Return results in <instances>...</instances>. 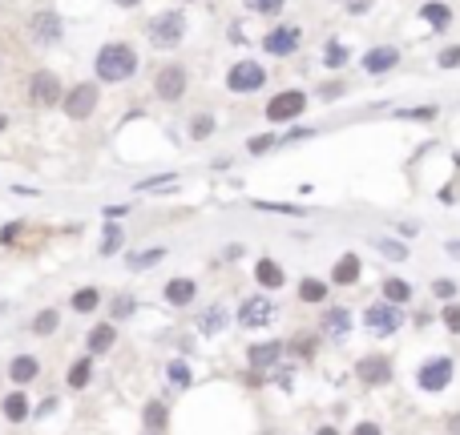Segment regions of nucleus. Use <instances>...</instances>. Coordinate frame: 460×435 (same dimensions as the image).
Masks as SVG:
<instances>
[{
    "label": "nucleus",
    "mask_w": 460,
    "mask_h": 435,
    "mask_svg": "<svg viewBox=\"0 0 460 435\" xmlns=\"http://www.w3.org/2000/svg\"><path fill=\"white\" fill-rule=\"evenodd\" d=\"M137 73V53L129 45H105L97 53V77L101 81H129Z\"/></svg>",
    "instance_id": "nucleus-1"
},
{
    "label": "nucleus",
    "mask_w": 460,
    "mask_h": 435,
    "mask_svg": "<svg viewBox=\"0 0 460 435\" xmlns=\"http://www.w3.org/2000/svg\"><path fill=\"white\" fill-rule=\"evenodd\" d=\"M182 37H186L182 13H162L154 25H149V40H154L158 49H174V45H182Z\"/></svg>",
    "instance_id": "nucleus-2"
},
{
    "label": "nucleus",
    "mask_w": 460,
    "mask_h": 435,
    "mask_svg": "<svg viewBox=\"0 0 460 435\" xmlns=\"http://www.w3.org/2000/svg\"><path fill=\"white\" fill-rule=\"evenodd\" d=\"M97 101H101V93H97V85L93 81H85V85H73L69 93H65V113L73 117V121H85L89 113L97 109Z\"/></svg>",
    "instance_id": "nucleus-3"
},
{
    "label": "nucleus",
    "mask_w": 460,
    "mask_h": 435,
    "mask_svg": "<svg viewBox=\"0 0 460 435\" xmlns=\"http://www.w3.org/2000/svg\"><path fill=\"white\" fill-rule=\"evenodd\" d=\"M262 81H267V69L259 61H238L226 73V85L235 89V93H255V89H262Z\"/></svg>",
    "instance_id": "nucleus-4"
},
{
    "label": "nucleus",
    "mask_w": 460,
    "mask_h": 435,
    "mask_svg": "<svg viewBox=\"0 0 460 435\" xmlns=\"http://www.w3.org/2000/svg\"><path fill=\"white\" fill-rule=\"evenodd\" d=\"M28 33H33L37 45H57V40L65 37V25L53 9H41V13H33V21H28Z\"/></svg>",
    "instance_id": "nucleus-5"
},
{
    "label": "nucleus",
    "mask_w": 460,
    "mask_h": 435,
    "mask_svg": "<svg viewBox=\"0 0 460 435\" xmlns=\"http://www.w3.org/2000/svg\"><path fill=\"white\" fill-rule=\"evenodd\" d=\"M303 109H307V97H303L299 89H287V93L271 97V105H267V117H271V121H295Z\"/></svg>",
    "instance_id": "nucleus-6"
},
{
    "label": "nucleus",
    "mask_w": 460,
    "mask_h": 435,
    "mask_svg": "<svg viewBox=\"0 0 460 435\" xmlns=\"http://www.w3.org/2000/svg\"><path fill=\"white\" fill-rule=\"evenodd\" d=\"M363 326H368L372 335H392V331H400V311L392 302H375V307L363 311Z\"/></svg>",
    "instance_id": "nucleus-7"
},
{
    "label": "nucleus",
    "mask_w": 460,
    "mask_h": 435,
    "mask_svg": "<svg viewBox=\"0 0 460 435\" xmlns=\"http://www.w3.org/2000/svg\"><path fill=\"white\" fill-rule=\"evenodd\" d=\"M154 89H158L162 101H178L186 93V69L182 65H166L162 73H158V81H154Z\"/></svg>",
    "instance_id": "nucleus-8"
},
{
    "label": "nucleus",
    "mask_w": 460,
    "mask_h": 435,
    "mask_svg": "<svg viewBox=\"0 0 460 435\" xmlns=\"http://www.w3.org/2000/svg\"><path fill=\"white\" fill-rule=\"evenodd\" d=\"M262 49L271 53V57H287V53H295V49H299V28H295V25L271 28V33L262 37Z\"/></svg>",
    "instance_id": "nucleus-9"
},
{
    "label": "nucleus",
    "mask_w": 460,
    "mask_h": 435,
    "mask_svg": "<svg viewBox=\"0 0 460 435\" xmlns=\"http://www.w3.org/2000/svg\"><path fill=\"white\" fill-rule=\"evenodd\" d=\"M452 383V359H432L420 367V387L424 391H444Z\"/></svg>",
    "instance_id": "nucleus-10"
},
{
    "label": "nucleus",
    "mask_w": 460,
    "mask_h": 435,
    "mask_svg": "<svg viewBox=\"0 0 460 435\" xmlns=\"http://www.w3.org/2000/svg\"><path fill=\"white\" fill-rule=\"evenodd\" d=\"M271 319H274V302L271 299H250V302H242V311H238V323L247 326V331L267 326Z\"/></svg>",
    "instance_id": "nucleus-11"
},
{
    "label": "nucleus",
    "mask_w": 460,
    "mask_h": 435,
    "mask_svg": "<svg viewBox=\"0 0 460 435\" xmlns=\"http://www.w3.org/2000/svg\"><path fill=\"white\" fill-rule=\"evenodd\" d=\"M28 93H33L37 105H61V81H57V73H37Z\"/></svg>",
    "instance_id": "nucleus-12"
},
{
    "label": "nucleus",
    "mask_w": 460,
    "mask_h": 435,
    "mask_svg": "<svg viewBox=\"0 0 460 435\" xmlns=\"http://www.w3.org/2000/svg\"><path fill=\"white\" fill-rule=\"evenodd\" d=\"M400 65V49L396 45H380V49H372V53H363V69H368V73H392V69H396Z\"/></svg>",
    "instance_id": "nucleus-13"
},
{
    "label": "nucleus",
    "mask_w": 460,
    "mask_h": 435,
    "mask_svg": "<svg viewBox=\"0 0 460 435\" xmlns=\"http://www.w3.org/2000/svg\"><path fill=\"white\" fill-rule=\"evenodd\" d=\"M355 375H360L363 383L380 387V383H387V379H392V363H387L384 355H368V359H360V367H355Z\"/></svg>",
    "instance_id": "nucleus-14"
},
{
    "label": "nucleus",
    "mask_w": 460,
    "mask_h": 435,
    "mask_svg": "<svg viewBox=\"0 0 460 435\" xmlns=\"http://www.w3.org/2000/svg\"><path fill=\"white\" fill-rule=\"evenodd\" d=\"M331 278H336L339 286H351L355 278H360V258H355V254H343V258L336 262V270H331Z\"/></svg>",
    "instance_id": "nucleus-15"
},
{
    "label": "nucleus",
    "mask_w": 460,
    "mask_h": 435,
    "mask_svg": "<svg viewBox=\"0 0 460 435\" xmlns=\"http://www.w3.org/2000/svg\"><path fill=\"white\" fill-rule=\"evenodd\" d=\"M166 299L174 302V307H186V302L194 299V282H190V278H170V282H166Z\"/></svg>",
    "instance_id": "nucleus-16"
},
{
    "label": "nucleus",
    "mask_w": 460,
    "mask_h": 435,
    "mask_svg": "<svg viewBox=\"0 0 460 435\" xmlns=\"http://www.w3.org/2000/svg\"><path fill=\"white\" fill-rule=\"evenodd\" d=\"M113 338H117V331H113L109 323L93 326V331H89V355H105V351L113 347Z\"/></svg>",
    "instance_id": "nucleus-17"
},
{
    "label": "nucleus",
    "mask_w": 460,
    "mask_h": 435,
    "mask_svg": "<svg viewBox=\"0 0 460 435\" xmlns=\"http://www.w3.org/2000/svg\"><path fill=\"white\" fill-rule=\"evenodd\" d=\"M348 326H351V314L343 311V307H336V311H327V314H323V331H327V335L343 338V335H348Z\"/></svg>",
    "instance_id": "nucleus-18"
},
{
    "label": "nucleus",
    "mask_w": 460,
    "mask_h": 435,
    "mask_svg": "<svg viewBox=\"0 0 460 435\" xmlns=\"http://www.w3.org/2000/svg\"><path fill=\"white\" fill-rule=\"evenodd\" d=\"M279 355H283V343H259V347H250V363L255 367H271V363H279Z\"/></svg>",
    "instance_id": "nucleus-19"
},
{
    "label": "nucleus",
    "mask_w": 460,
    "mask_h": 435,
    "mask_svg": "<svg viewBox=\"0 0 460 435\" xmlns=\"http://www.w3.org/2000/svg\"><path fill=\"white\" fill-rule=\"evenodd\" d=\"M9 371H13L16 383H33V379H37V371H41V363L33 359V355H21V359H13V367H9Z\"/></svg>",
    "instance_id": "nucleus-20"
},
{
    "label": "nucleus",
    "mask_w": 460,
    "mask_h": 435,
    "mask_svg": "<svg viewBox=\"0 0 460 435\" xmlns=\"http://www.w3.org/2000/svg\"><path fill=\"white\" fill-rule=\"evenodd\" d=\"M255 278H259L262 286H283V270H279V262H271V258H262L259 266H255Z\"/></svg>",
    "instance_id": "nucleus-21"
},
{
    "label": "nucleus",
    "mask_w": 460,
    "mask_h": 435,
    "mask_svg": "<svg viewBox=\"0 0 460 435\" xmlns=\"http://www.w3.org/2000/svg\"><path fill=\"white\" fill-rule=\"evenodd\" d=\"M97 302H101L97 286H81L73 294V311H97Z\"/></svg>",
    "instance_id": "nucleus-22"
},
{
    "label": "nucleus",
    "mask_w": 460,
    "mask_h": 435,
    "mask_svg": "<svg viewBox=\"0 0 460 435\" xmlns=\"http://www.w3.org/2000/svg\"><path fill=\"white\" fill-rule=\"evenodd\" d=\"M299 299H303V302H319V299H327V286L319 282V278H303V282H299Z\"/></svg>",
    "instance_id": "nucleus-23"
},
{
    "label": "nucleus",
    "mask_w": 460,
    "mask_h": 435,
    "mask_svg": "<svg viewBox=\"0 0 460 435\" xmlns=\"http://www.w3.org/2000/svg\"><path fill=\"white\" fill-rule=\"evenodd\" d=\"M166 258V250L162 246H154V250H141V254H129V266H134V270H146V266H154V262H162Z\"/></svg>",
    "instance_id": "nucleus-24"
},
{
    "label": "nucleus",
    "mask_w": 460,
    "mask_h": 435,
    "mask_svg": "<svg viewBox=\"0 0 460 435\" xmlns=\"http://www.w3.org/2000/svg\"><path fill=\"white\" fill-rule=\"evenodd\" d=\"M25 415H28V399L25 395H9V399H4V419L21 423Z\"/></svg>",
    "instance_id": "nucleus-25"
},
{
    "label": "nucleus",
    "mask_w": 460,
    "mask_h": 435,
    "mask_svg": "<svg viewBox=\"0 0 460 435\" xmlns=\"http://www.w3.org/2000/svg\"><path fill=\"white\" fill-rule=\"evenodd\" d=\"M384 299L387 302H408L412 299V286L400 282V278H387V282H384Z\"/></svg>",
    "instance_id": "nucleus-26"
},
{
    "label": "nucleus",
    "mask_w": 460,
    "mask_h": 435,
    "mask_svg": "<svg viewBox=\"0 0 460 435\" xmlns=\"http://www.w3.org/2000/svg\"><path fill=\"white\" fill-rule=\"evenodd\" d=\"M89 375H93V359L73 363V371H69V387H73V391H81V387L89 383Z\"/></svg>",
    "instance_id": "nucleus-27"
},
{
    "label": "nucleus",
    "mask_w": 460,
    "mask_h": 435,
    "mask_svg": "<svg viewBox=\"0 0 460 435\" xmlns=\"http://www.w3.org/2000/svg\"><path fill=\"white\" fill-rule=\"evenodd\" d=\"M57 323H61V314H57V311H41L37 319H33V335H53Z\"/></svg>",
    "instance_id": "nucleus-28"
},
{
    "label": "nucleus",
    "mask_w": 460,
    "mask_h": 435,
    "mask_svg": "<svg viewBox=\"0 0 460 435\" xmlns=\"http://www.w3.org/2000/svg\"><path fill=\"white\" fill-rule=\"evenodd\" d=\"M141 419H146L149 431H162V427H166V407H162V403H149V407L141 411Z\"/></svg>",
    "instance_id": "nucleus-29"
},
{
    "label": "nucleus",
    "mask_w": 460,
    "mask_h": 435,
    "mask_svg": "<svg viewBox=\"0 0 460 435\" xmlns=\"http://www.w3.org/2000/svg\"><path fill=\"white\" fill-rule=\"evenodd\" d=\"M223 326H226V311H223V307H214V311L202 314V331H206V335H218Z\"/></svg>",
    "instance_id": "nucleus-30"
},
{
    "label": "nucleus",
    "mask_w": 460,
    "mask_h": 435,
    "mask_svg": "<svg viewBox=\"0 0 460 435\" xmlns=\"http://www.w3.org/2000/svg\"><path fill=\"white\" fill-rule=\"evenodd\" d=\"M122 230H117V226H105V242H101V254H117V250H122Z\"/></svg>",
    "instance_id": "nucleus-31"
},
{
    "label": "nucleus",
    "mask_w": 460,
    "mask_h": 435,
    "mask_svg": "<svg viewBox=\"0 0 460 435\" xmlns=\"http://www.w3.org/2000/svg\"><path fill=\"white\" fill-rule=\"evenodd\" d=\"M424 21H432L436 28H448V21H452V16H448L444 4H428V9H424Z\"/></svg>",
    "instance_id": "nucleus-32"
},
{
    "label": "nucleus",
    "mask_w": 460,
    "mask_h": 435,
    "mask_svg": "<svg viewBox=\"0 0 460 435\" xmlns=\"http://www.w3.org/2000/svg\"><path fill=\"white\" fill-rule=\"evenodd\" d=\"M375 246H380V254H387V258H408L404 242H392V238H375Z\"/></svg>",
    "instance_id": "nucleus-33"
},
{
    "label": "nucleus",
    "mask_w": 460,
    "mask_h": 435,
    "mask_svg": "<svg viewBox=\"0 0 460 435\" xmlns=\"http://www.w3.org/2000/svg\"><path fill=\"white\" fill-rule=\"evenodd\" d=\"M250 13H262V16H274L279 9H283V0H247Z\"/></svg>",
    "instance_id": "nucleus-34"
},
{
    "label": "nucleus",
    "mask_w": 460,
    "mask_h": 435,
    "mask_svg": "<svg viewBox=\"0 0 460 435\" xmlns=\"http://www.w3.org/2000/svg\"><path fill=\"white\" fill-rule=\"evenodd\" d=\"M343 61H348V49H343V45H327V65H331V69H339Z\"/></svg>",
    "instance_id": "nucleus-35"
},
{
    "label": "nucleus",
    "mask_w": 460,
    "mask_h": 435,
    "mask_svg": "<svg viewBox=\"0 0 460 435\" xmlns=\"http://www.w3.org/2000/svg\"><path fill=\"white\" fill-rule=\"evenodd\" d=\"M170 379H174L178 387H186L190 383V367L186 363H170Z\"/></svg>",
    "instance_id": "nucleus-36"
},
{
    "label": "nucleus",
    "mask_w": 460,
    "mask_h": 435,
    "mask_svg": "<svg viewBox=\"0 0 460 435\" xmlns=\"http://www.w3.org/2000/svg\"><path fill=\"white\" fill-rule=\"evenodd\" d=\"M460 65V45H452V49L440 53V69H456Z\"/></svg>",
    "instance_id": "nucleus-37"
},
{
    "label": "nucleus",
    "mask_w": 460,
    "mask_h": 435,
    "mask_svg": "<svg viewBox=\"0 0 460 435\" xmlns=\"http://www.w3.org/2000/svg\"><path fill=\"white\" fill-rule=\"evenodd\" d=\"M210 129H214L210 117H194V125H190V133L194 137H210Z\"/></svg>",
    "instance_id": "nucleus-38"
},
{
    "label": "nucleus",
    "mask_w": 460,
    "mask_h": 435,
    "mask_svg": "<svg viewBox=\"0 0 460 435\" xmlns=\"http://www.w3.org/2000/svg\"><path fill=\"white\" fill-rule=\"evenodd\" d=\"M444 326L452 331V335H460V307H448L444 311Z\"/></svg>",
    "instance_id": "nucleus-39"
},
{
    "label": "nucleus",
    "mask_w": 460,
    "mask_h": 435,
    "mask_svg": "<svg viewBox=\"0 0 460 435\" xmlns=\"http://www.w3.org/2000/svg\"><path fill=\"white\" fill-rule=\"evenodd\" d=\"M274 145V137H255V141H250V153H267Z\"/></svg>",
    "instance_id": "nucleus-40"
},
{
    "label": "nucleus",
    "mask_w": 460,
    "mask_h": 435,
    "mask_svg": "<svg viewBox=\"0 0 460 435\" xmlns=\"http://www.w3.org/2000/svg\"><path fill=\"white\" fill-rule=\"evenodd\" d=\"M170 182H174V174H162V177H146V182H141V189H154V186H170Z\"/></svg>",
    "instance_id": "nucleus-41"
},
{
    "label": "nucleus",
    "mask_w": 460,
    "mask_h": 435,
    "mask_svg": "<svg viewBox=\"0 0 460 435\" xmlns=\"http://www.w3.org/2000/svg\"><path fill=\"white\" fill-rule=\"evenodd\" d=\"M16 234H21V222H9L4 230H0V242H13Z\"/></svg>",
    "instance_id": "nucleus-42"
},
{
    "label": "nucleus",
    "mask_w": 460,
    "mask_h": 435,
    "mask_svg": "<svg viewBox=\"0 0 460 435\" xmlns=\"http://www.w3.org/2000/svg\"><path fill=\"white\" fill-rule=\"evenodd\" d=\"M113 314H117V319H125V314H134V302H129V299H122L117 307H113Z\"/></svg>",
    "instance_id": "nucleus-43"
},
{
    "label": "nucleus",
    "mask_w": 460,
    "mask_h": 435,
    "mask_svg": "<svg viewBox=\"0 0 460 435\" xmlns=\"http://www.w3.org/2000/svg\"><path fill=\"white\" fill-rule=\"evenodd\" d=\"M436 294H440V299H452V294H456V286H452V282H436Z\"/></svg>",
    "instance_id": "nucleus-44"
},
{
    "label": "nucleus",
    "mask_w": 460,
    "mask_h": 435,
    "mask_svg": "<svg viewBox=\"0 0 460 435\" xmlns=\"http://www.w3.org/2000/svg\"><path fill=\"white\" fill-rule=\"evenodd\" d=\"M355 435H380V427H375V423H360V427H355Z\"/></svg>",
    "instance_id": "nucleus-45"
},
{
    "label": "nucleus",
    "mask_w": 460,
    "mask_h": 435,
    "mask_svg": "<svg viewBox=\"0 0 460 435\" xmlns=\"http://www.w3.org/2000/svg\"><path fill=\"white\" fill-rule=\"evenodd\" d=\"M368 9V0H348V13H363Z\"/></svg>",
    "instance_id": "nucleus-46"
},
{
    "label": "nucleus",
    "mask_w": 460,
    "mask_h": 435,
    "mask_svg": "<svg viewBox=\"0 0 460 435\" xmlns=\"http://www.w3.org/2000/svg\"><path fill=\"white\" fill-rule=\"evenodd\" d=\"M113 4H122V9H134V4H141V0H113Z\"/></svg>",
    "instance_id": "nucleus-47"
},
{
    "label": "nucleus",
    "mask_w": 460,
    "mask_h": 435,
    "mask_svg": "<svg viewBox=\"0 0 460 435\" xmlns=\"http://www.w3.org/2000/svg\"><path fill=\"white\" fill-rule=\"evenodd\" d=\"M448 254H456L460 258V242H448Z\"/></svg>",
    "instance_id": "nucleus-48"
},
{
    "label": "nucleus",
    "mask_w": 460,
    "mask_h": 435,
    "mask_svg": "<svg viewBox=\"0 0 460 435\" xmlns=\"http://www.w3.org/2000/svg\"><path fill=\"white\" fill-rule=\"evenodd\" d=\"M319 435H339L336 427H319Z\"/></svg>",
    "instance_id": "nucleus-49"
},
{
    "label": "nucleus",
    "mask_w": 460,
    "mask_h": 435,
    "mask_svg": "<svg viewBox=\"0 0 460 435\" xmlns=\"http://www.w3.org/2000/svg\"><path fill=\"white\" fill-rule=\"evenodd\" d=\"M452 435H460V419H452Z\"/></svg>",
    "instance_id": "nucleus-50"
},
{
    "label": "nucleus",
    "mask_w": 460,
    "mask_h": 435,
    "mask_svg": "<svg viewBox=\"0 0 460 435\" xmlns=\"http://www.w3.org/2000/svg\"><path fill=\"white\" fill-rule=\"evenodd\" d=\"M0 129H4V117H0Z\"/></svg>",
    "instance_id": "nucleus-51"
}]
</instances>
